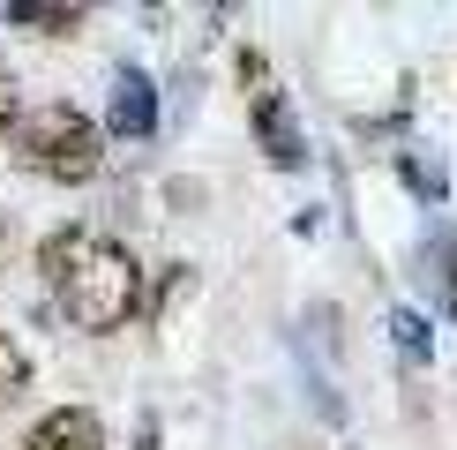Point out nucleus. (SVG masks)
Here are the masks:
<instances>
[{
    "mask_svg": "<svg viewBox=\"0 0 457 450\" xmlns=\"http://www.w3.org/2000/svg\"><path fill=\"white\" fill-rule=\"evenodd\" d=\"M53 300L68 308L75 330H120L128 315L143 308V271H136V255H128L120 240H105L98 225H90V240L75 248V262L61 271Z\"/></svg>",
    "mask_w": 457,
    "mask_h": 450,
    "instance_id": "1",
    "label": "nucleus"
},
{
    "mask_svg": "<svg viewBox=\"0 0 457 450\" xmlns=\"http://www.w3.org/2000/svg\"><path fill=\"white\" fill-rule=\"evenodd\" d=\"M15 165L37 173V180L83 188V180H98V165H105V136H98L90 112H75L68 98H53V105L23 112V128H15Z\"/></svg>",
    "mask_w": 457,
    "mask_h": 450,
    "instance_id": "2",
    "label": "nucleus"
},
{
    "mask_svg": "<svg viewBox=\"0 0 457 450\" xmlns=\"http://www.w3.org/2000/svg\"><path fill=\"white\" fill-rule=\"evenodd\" d=\"M23 450H105V428H98V412H90V405H53L46 421L30 428Z\"/></svg>",
    "mask_w": 457,
    "mask_h": 450,
    "instance_id": "3",
    "label": "nucleus"
},
{
    "mask_svg": "<svg viewBox=\"0 0 457 450\" xmlns=\"http://www.w3.org/2000/svg\"><path fill=\"white\" fill-rule=\"evenodd\" d=\"M255 143H262V158H270V165H308L300 121L285 112V98H278V90H262V98H255Z\"/></svg>",
    "mask_w": 457,
    "mask_h": 450,
    "instance_id": "4",
    "label": "nucleus"
},
{
    "mask_svg": "<svg viewBox=\"0 0 457 450\" xmlns=\"http://www.w3.org/2000/svg\"><path fill=\"white\" fill-rule=\"evenodd\" d=\"M158 128V90H150L143 68L112 75V136H150Z\"/></svg>",
    "mask_w": 457,
    "mask_h": 450,
    "instance_id": "5",
    "label": "nucleus"
},
{
    "mask_svg": "<svg viewBox=\"0 0 457 450\" xmlns=\"http://www.w3.org/2000/svg\"><path fill=\"white\" fill-rule=\"evenodd\" d=\"M412 271L428 278L435 308H457V233H428L420 248H412Z\"/></svg>",
    "mask_w": 457,
    "mask_h": 450,
    "instance_id": "6",
    "label": "nucleus"
},
{
    "mask_svg": "<svg viewBox=\"0 0 457 450\" xmlns=\"http://www.w3.org/2000/svg\"><path fill=\"white\" fill-rule=\"evenodd\" d=\"M90 240V225H61V233H46L37 240V271H46V286H61V271L75 262V248Z\"/></svg>",
    "mask_w": 457,
    "mask_h": 450,
    "instance_id": "7",
    "label": "nucleus"
},
{
    "mask_svg": "<svg viewBox=\"0 0 457 450\" xmlns=\"http://www.w3.org/2000/svg\"><path fill=\"white\" fill-rule=\"evenodd\" d=\"M8 23H37L46 38H68L75 23H83V8H46V0H15V8H0Z\"/></svg>",
    "mask_w": 457,
    "mask_h": 450,
    "instance_id": "8",
    "label": "nucleus"
},
{
    "mask_svg": "<svg viewBox=\"0 0 457 450\" xmlns=\"http://www.w3.org/2000/svg\"><path fill=\"white\" fill-rule=\"evenodd\" d=\"M23 390H30V361H23V346L0 330V405H15Z\"/></svg>",
    "mask_w": 457,
    "mask_h": 450,
    "instance_id": "9",
    "label": "nucleus"
},
{
    "mask_svg": "<svg viewBox=\"0 0 457 450\" xmlns=\"http://www.w3.org/2000/svg\"><path fill=\"white\" fill-rule=\"evenodd\" d=\"M397 173H405L412 188H420L428 203H443V188H450V180H443V165H435L428 150H405V158H397Z\"/></svg>",
    "mask_w": 457,
    "mask_h": 450,
    "instance_id": "10",
    "label": "nucleus"
},
{
    "mask_svg": "<svg viewBox=\"0 0 457 450\" xmlns=\"http://www.w3.org/2000/svg\"><path fill=\"white\" fill-rule=\"evenodd\" d=\"M390 330H397V346H405L412 361H428V353H435V338H428V315H412V308H397V315H390Z\"/></svg>",
    "mask_w": 457,
    "mask_h": 450,
    "instance_id": "11",
    "label": "nucleus"
},
{
    "mask_svg": "<svg viewBox=\"0 0 457 450\" xmlns=\"http://www.w3.org/2000/svg\"><path fill=\"white\" fill-rule=\"evenodd\" d=\"M15 128H23V83L0 68V143H15Z\"/></svg>",
    "mask_w": 457,
    "mask_h": 450,
    "instance_id": "12",
    "label": "nucleus"
},
{
    "mask_svg": "<svg viewBox=\"0 0 457 450\" xmlns=\"http://www.w3.org/2000/svg\"><path fill=\"white\" fill-rule=\"evenodd\" d=\"M187 286H195V278H187V262H173V278H158V293H150V315L165 323V308H173V300H180Z\"/></svg>",
    "mask_w": 457,
    "mask_h": 450,
    "instance_id": "13",
    "label": "nucleus"
},
{
    "mask_svg": "<svg viewBox=\"0 0 457 450\" xmlns=\"http://www.w3.org/2000/svg\"><path fill=\"white\" fill-rule=\"evenodd\" d=\"M136 450H158V421H143V428H136Z\"/></svg>",
    "mask_w": 457,
    "mask_h": 450,
    "instance_id": "14",
    "label": "nucleus"
},
{
    "mask_svg": "<svg viewBox=\"0 0 457 450\" xmlns=\"http://www.w3.org/2000/svg\"><path fill=\"white\" fill-rule=\"evenodd\" d=\"M0 233H8V211H0Z\"/></svg>",
    "mask_w": 457,
    "mask_h": 450,
    "instance_id": "15",
    "label": "nucleus"
}]
</instances>
